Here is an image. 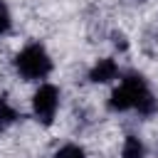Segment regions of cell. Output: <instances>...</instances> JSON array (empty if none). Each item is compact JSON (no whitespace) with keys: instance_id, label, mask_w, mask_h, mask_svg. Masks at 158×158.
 I'll return each mask as SVG.
<instances>
[{"instance_id":"cell-1","label":"cell","mask_w":158,"mask_h":158,"mask_svg":"<svg viewBox=\"0 0 158 158\" xmlns=\"http://www.w3.org/2000/svg\"><path fill=\"white\" fill-rule=\"evenodd\" d=\"M109 106H111L114 111L136 109V111H141V114H153V111H156V99H153V94L148 91L143 77L128 74V77L118 84V89H114Z\"/></svg>"},{"instance_id":"cell-2","label":"cell","mask_w":158,"mask_h":158,"mask_svg":"<svg viewBox=\"0 0 158 158\" xmlns=\"http://www.w3.org/2000/svg\"><path fill=\"white\" fill-rule=\"evenodd\" d=\"M15 67H17V72H20L25 79H44V77L49 74V69H52V59H49V54L44 52V47L30 44V47H25V49L17 54Z\"/></svg>"},{"instance_id":"cell-3","label":"cell","mask_w":158,"mask_h":158,"mask_svg":"<svg viewBox=\"0 0 158 158\" xmlns=\"http://www.w3.org/2000/svg\"><path fill=\"white\" fill-rule=\"evenodd\" d=\"M57 104H59V91L57 86L52 84H42L35 96H32V109H35V116L42 121V123H52L54 114H57Z\"/></svg>"},{"instance_id":"cell-4","label":"cell","mask_w":158,"mask_h":158,"mask_svg":"<svg viewBox=\"0 0 158 158\" xmlns=\"http://www.w3.org/2000/svg\"><path fill=\"white\" fill-rule=\"evenodd\" d=\"M116 74H118V67H116V62H114V59H99V62L91 67L89 79H91V81H96V84H106V81L116 79Z\"/></svg>"},{"instance_id":"cell-5","label":"cell","mask_w":158,"mask_h":158,"mask_svg":"<svg viewBox=\"0 0 158 158\" xmlns=\"http://www.w3.org/2000/svg\"><path fill=\"white\" fill-rule=\"evenodd\" d=\"M143 153H146V148H143V143H141L136 136H128V138L123 141L121 158H143Z\"/></svg>"},{"instance_id":"cell-6","label":"cell","mask_w":158,"mask_h":158,"mask_svg":"<svg viewBox=\"0 0 158 158\" xmlns=\"http://www.w3.org/2000/svg\"><path fill=\"white\" fill-rule=\"evenodd\" d=\"M17 118V114H15V109L5 101V99H0V131H5L12 121Z\"/></svg>"},{"instance_id":"cell-7","label":"cell","mask_w":158,"mask_h":158,"mask_svg":"<svg viewBox=\"0 0 158 158\" xmlns=\"http://www.w3.org/2000/svg\"><path fill=\"white\" fill-rule=\"evenodd\" d=\"M54 158H84V151L79 146H74V143H67L54 153Z\"/></svg>"},{"instance_id":"cell-8","label":"cell","mask_w":158,"mask_h":158,"mask_svg":"<svg viewBox=\"0 0 158 158\" xmlns=\"http://www.w3.org/2000/svg\"><path fill=\"white\" fill-rule=\"evenodd\" d=\"M10 30V10L5 2H0V35H5Z\"/></svg>"}]
</instances>
